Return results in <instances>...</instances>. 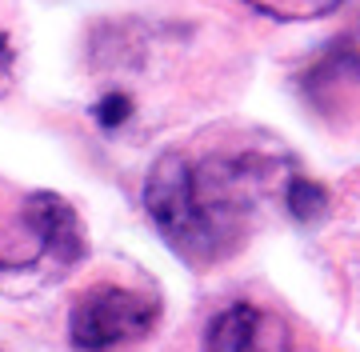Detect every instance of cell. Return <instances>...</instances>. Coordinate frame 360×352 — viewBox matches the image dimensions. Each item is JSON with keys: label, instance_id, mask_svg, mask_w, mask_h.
Instances as JSON below:
<instances>
[{"label": "cell", "instance_id": "cell-6", "mask_svg": "<svg viewBox=\"0 0 360 352\" xmlns=\"http://www.w3.org/2000/svg\"><path fill=\"white\" fill-rule=\"evenodd\" d=\"M284 204H288V212H292L300 224H316L328 216V209H333V196H328V188H324L321 181H309V176H292L288 181V188H284Z\"/></svg>", "mask_w": 360, "mask_h": 352}, {"label": "cell", "instance_id": "cell-1", "mask_svg": "<svg viewBox=\"0 0 360 352\" xmlns=\"http://www.w3.org/2000/svg\"><path fill=\"white\" fill-rule=\"evenodd\" d=\"M257 160L217 157L193 164L180 152H165L144 181V209L165 245L188 264H217L245 236L252 196L260 188Z\"/></svg>", "mask_w": 360, "mask_h": 352}, {"label": "cell", "instance_id": "cell-4", "mask_svg": "<svg viewBox=\"0 0 360 352\" xmlns=\"http://www.w3.org/2000/svg\"><path fill=\"white\" fill-rule=\"evenodd\" d=\"M284 337L281 320L260 313L257 304L236 300L229 308H220L205 328V352H272L269 340Z\"/></svg>", "mask_w": 360, "mask_h": 352}, {"label": "cell", "instance_id": "cell-8", "mask_svg": "<svg viewBox=\"0 0 360 352\" xmlns=\"http://www.w3.org/2000/svg\"><path fill=\"white\" fill-rule=\"evenodd\" d=\"M92 117H96V124L104 132H116L132 117V96L129 92H104L101 100H96V108H92Z\"/></svg>", "mask_w": 360, "mask_h": 352}, {"label": "cell", "instance_id": "cell-5", "mask_svg": "<svg viewBox=\"0 0 360 352\" xmlns=\"http://www.w3.org/2000/svg\"><path fill=\"white\" fill-rule=\"evenodd\" d=\"M348 77L360 80V53L348 40H340V44H333L328 53H321L312 60V68L304 72V92H309V96H321V92L345 84Z\"/></svg>", "mask_w": 360, "mask_h": 352}, {"label": "cell", "instance_id": "cell-2", "mask_svg": "<svg viewBox=\"0 0 360 352\" xmlns=\"http://www.w3.org/2000/svg\"><path fill=\"white\" fill-rule=\"evenodd\" d=\"M20 233L28 248L25 256L0 264V288L8 296H28L49 280H65L89 252L77 209L56 193H32L20 209Z\"/></svg>", "mask_w": 360, "mask_h": 352}, {"label": "cell", "instance_id": "cell-9", "mask_svg": "<svg viewBox=\"0 0 360 352\" xmlns=\"http://www.w3.org/2000/svg\"><path fill=\"white\" fill-rule=\"evenodd\" d=\"M8 72H13V44H8V37L0 32V84L8 80Z\"/></svg>", "mask_w": 360, "mask_h": 352}, {"label": "cell", "instance_id": "cell-7", "mask_svg": "<svg viewBox=\"0 0 360 352\" xmlns=\"http://www.w3.org/2000/svg\"><path fill=\"white\" fill-rule=\"evenodd\" d=\"M245 4L272 20H316V16L336 13L345 0H245Z\"/></svg>", "mask_w": 360, "mask_h": 352}, {"label": "cell", "instance_id": "cell-3", "mask_svg": "<svg viewBox=\"0 0 360 352\" xmlns=\"http://www.w3.org/2000/svg\"><path fill=\"white\" fill-rule=\"evenodd\" d=\"M160 320V296L120 285H92L72 300L68 340L77 352H112L120 344L148 337Z\"/></svg>", "mask_w": 360, "mask_h": 352}]
</instances>
